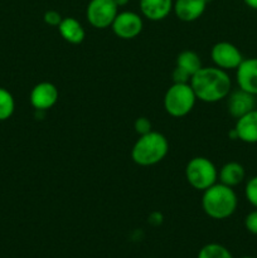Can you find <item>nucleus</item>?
I'll use <instances>...</instances> for the list:
<instances>
[{"mask_svg": "<svg viewBox=\"0 0 257 258\" xmlns=\"http://www.w3.org/2000/svg\"><path fill=\"white\" fill-rule=\"evenodd\" d=\"M190 86L197 100L214 103L228 97L232 90V81L227 71L218 67H202L190 78Z\"/></svg>", "mask_w": 257, "mask_h": 258, "instance_id": "f257e3e1", "label": "nucleus"}, {"mask_svg": "<svg viewBox=\"0 0 257 258\" xmlns=\"http://www.w3.org/2000/svg\"><path fill=\"white\" fill-rule=\"evenodd\" d=\"M238 198L233 188L222 183H216L203 191L202 208L204 213L212 219L223 221L229 218L236 212Z\"/></svg>", "mask_w": 257, "mask_h": 258, "instance_id": "f03ea898", "label": "nucleus"}, {"mask_svg": "<svg viewBox=\"0 0 257 258\" xmlns=\"http://www.w3.org/2000/svg\"><path fill=\"white\" fill-rule=\"evenodd\" d=\"M169 151L168 139L158 131L141 135L131 149V159L140 166L156 165L164 160Z\"/></svg>", "mask_w": 257, "mask_h": 258, "instance_id": "7ed1b4c3", "label": "nucleus"}, {"mask_svg": "<svg viewBox=\"0 0 257 258\" xmlns=\"http://www.w3.org/2000/svg\"><path fill=\"white\" fill-rule=\"evenodd\" d=\"M196 101L190 83H173L164 95V110L173 117H184L191 112Z\"/></svg>", "mask_w": 257, "mask_h": 258, "instance_id": "20e7f679", "label": "nucleus"}, {"mask_svg": "<svg viewBox=\"0 0 257 258\" xmlns=\"http://www.w3.org/2000/svg\"><path fill=\"white\" fill-rule=\"evenodd\" d=\"M185 179L191 188L196 190L204 191L217 183L218 180V169L204 156H196L190 159L185 166Z\"/></svg>", "mask_w": 257, "mask_h": 258, "instance_id": "39448f33", "label": "nucleus"}, {"mask_svg": "<svg viewBox=\"0 0 257 258\" xmlns=\"http://www.w3.org/2000/svg\"><path fill=\"white\" fill-rule=\"evenodd\" d=\"M118 13L113 0H91L86 9V18L93 28L106 29L111 27Z\"/></svg>", "mask_w": 257, "mask_h": 258, "instance_id": "423d86ee", "label": "nucleus"}, {"mask_svg": "<svg viewBox=\"0 0 257 258\" xmlns=\"http://www.w3.org/2000/svg\"><path fill=\"white\" fill-rule=\"evenodd\" d=\"M144 22L143 18L134 12L117 13L115 20L111 24L113 34L121 39H134L143 32Z\"/></svg>", "mask_w": 257, "mask_h": 258, "instance_id": "0eeeda50", "label": "nucleus"}, {"mask_svg": "<svg viewBox=\"0 0 257 258\" xmlns=\"http://www.w3.org/2000/svg\"><path fill=\"white\" fill-rule=\"evenodd\" d=\"M211 58L216 67L224 71L237 70L244 59L241 50L229 42L216 43L211 49Z\"/></svg>", "mask_w": 257, "mask_h": 258, "instance_id": "6e6552de", "label": "nucleus"}, {"mask_svg": "<svg viewBox=\"0 0 257 258\" xmlns=\"http://www.w3.org/2000/svg\"><path fill=\"white\" fill-rule=\"evenodd\" d=\"M59 92L52 82H39L30 91V105L35 111H47L57 103Z\"/></svg>", "mask_w": 257, "mask_h": 258, "instance_id": "1a4fd4ad", "label": "nucleus"}, {"mask_svg": "<svg viewBox=\"0 0 257 258\" xmlns=\"http://www.w3.org/2000/svg\"><path fill=\"white\" fill-rule=\"evenodd\" d=\"M236 81L238 88L257 96V57L242 60L236 70Z\"/></svg>", "mask_w": 257, "mask_h": 258, "instance_id": "9d476101", "label": "nucleus"}, {"mask_svg": "<svg viewBox=\"0 0 257 258\" xmlns=\"http://www.w3.org/2000/svg\"><path fill=\"white\" fill-rule=\"evenodd\" d=\"M227 107H228V112L232 117L239 118L241 116L246 115L249 111L256 108V96L238 88L228 95Z\"/></svg>", "mask_w": 257, "mask_h": 258, "instance_id": "9b49d317", "label": "nucleus"}, {"mask_svg": "<svg viewBox=\"0 0 257 258\" xmlns=\"http://www.w3.org/2000/svg\"><path fill=\"white\" fill-rule=\"evenodd\" d=\"M208 0H175L173 12L179 20L185 23L199 19L206 12Z\"/></svg>", "mask_w": 257, "mask_h": 258, "instance_id": "f8f14e48", "label": "nucleus"}, {"mask_svg": "<svg viewBox=\"0 0 257 258\" xmlns=\"http://www.w3.org/2000/svg\"><path fill=\"white\" fill-rule=\"evenodd\" d=\"M234 131L237 140L246 144H257V108L237 118Z\"/></svg>", "mask_w": 257, "mask_h": 258, "instance_id": "ddd939ff", "label": "nucleus"}, {"mask_svg": "<svg viewBox=\"0 0 257 258\" xmlns=\"http://www.w3.org/2000/svg\"><path fill=\"white\" fill-rule=\"evenodd\" d=\"M173 4V0H140V12L146 19L159 22L170 14Z\"/></svg>", "mask_w": 257, "mask_h": 258, "instance_id": "4468645a", "label": "nucleus"}, {"mask_svg": "<svg viewBox=\"0 0 257 258\" xmlns=\"http://www.w3.org/2000/svg\"><path fill=\"white\" fill-rule=\"evenodd\" d=\"M58 30L60 37L71 44H81L86 38L85 28L76 18L72 17L63 18L60 24L58 25Z\"/></svg>", "mask_w": 257, "mask_h": 258, "instance_id": "2eb2a0df", "label": "nucleus"}, {"mask_svg": "<svg viewBox=\"0 0 257 258\" xmlns=\"http://www.w3.org/2000/svg\"><path fill=\"white\" fill-rule=\"evenodd\" d=\"M244 178H246V170L243 165L237 161L226 163L218 171L219 183L231 186V188L239 185L244 180Z\"/></svg>", "mask_w": 257, "mask_h": 258, "instance_id": "dca6fc26", "label": "nucleus"}, {"mask_svg": "<svg viewBox=\"0 0 257 258\" xmlns=\"http://www.w3.org/2000/svg\"><path fill=\"white\" fill-rule=\"evenodd\" d=\"M175 67H179L180 70L185 71L190 77H193L197 72L202 68L201 57L197 54L194 50H183L176 57Z\"/></svg>", "mask_w": 257, "mask_h": 258, "instance_id": "f3484780", "label": "nucleus"}, {"mask_svg": "<svg viewBox=\"0 0 257 258\" xmlns=\"http://www.w3.org/2000/svg\"><path fill=\"white\" fill-rule=\"evenodd\" d=\"M15 111V101L7 88L0 87V121H5L13 116Z\"/></svg>", "mask_w": 257, "mask_h": 258, "instance_id": "a211bd4d", "label": "nucleus"}, {"mask_svg": "<svg viewBox=\"0 0 257 258\" xmlns=\"http://www.w3.org/2000/svg\"><path fill=\"white\" fill-rule=\"evenodd\" d=\"M197 258H233V256L222 244L208 243L199 249Z\"/></svg>", "mask_w": 257, "mask_h": 258, "instance_id": "6ab92c4d", "label": "nucleus"}, {"mask_svg": "<svg viewBox=\"0 0 257 258\" xmlns=\"http://www.w3.org/2000/svg\"><path fill=\"white\" fill-rule=\"evenodd\" d=\"M244 196H246L247 202L257 209V175L248 179L244 186Z\"/></svg>", "mask_w": 257, "mask_h": 258, "instance_id": "aec40b11", "label": "nucleus"}, {"mask_svg": "<svg viewBox=\"0 0 257 258\" xmlns=\"http://www.w3.org/2000/svg\"><path fill=\"white\" fill-rule=\"evenodd\" d=\"M134 128H135L136 133L139 135H145V134L150 133L151 130V122L148 117H139L135 120V123H134Z\"/></svg>", "mask_w": 257, "mask_h": 258, "instance_id": "412c9836", "label": "nucleus"}, {"mask_svg": "<svg viewBox=\"0 0 257 258\" xmlns=\"http://www.w3.org/2000/svg\"><path fill=\"white\" fill-rule=\"evenodd\" d=\"M244 227L253 236H257V209L249 212L244 218Z\"/></svg>", "mask_w": 257, "mask_h": 258, "instance_id": "4be33fe9", "label": "nucleus"}, {"mask_svg": "<svg viewBox=\"0 0 257 258\" xmlns=\"http://www.w3.org/2000/svg\"><path fill=\"white\" fill-rule=\"evenodd\" d=\"M62 15L57 12V10H47L43 15V20L45 24L50 25V27H58L62 22Z\"/></svg>", "mask_w": 257, "mask_h": 258, "instance_id": "5701e85b", "label": "nucleus"}, {"mask_svg": "<svg viewBox=\"0 0 257 258\" xmlns=\"http://www.w3.org/2000/svg\"><path fill=\"white\" fill-rule=\"evenodd\" d=\"M190 76L185 71L180 70L179 67H175L173 71V82L174 83H189L190 82Z\"/></svg>", "mask_w": 257, "mask_h": 258, "instance_id": "b1692460", "label": "nucleus"}, {"mask_svg": "<svg viewBox=\"0 0 257 258\" xmlns=\"http://www.w3.org/2000/svg\"><path fill=\"white\" fill-rule=\"evenodd\" d=\"M243 3L251 9L257 10V0H243Z\"/></svg>", "mask_w": 257, "mask_h": 258, "instance_id": "393cba45", "label": "nucleus"}, {"mask_svg": "<svg viewBox=\"0 0 257 258\" xmlns=\"http://www.w3.org/2000/svg\"><path fill=\"white\" fill-rule=\"evenodd\" d=\"M113 2L116 3V5H117L118 8H122V7H126L130 0H113Z\"/></svg>", "mask_w": 257, "mask_h": 258, "instance_id": "a878e982", "label": "nucleus"}, {"mask_svg": "<svg viewBox=\"0 0 257 258\" xmlns=\"http://www.w3.org/2000/svg\"><path fill=\"white\" fill-rule=\"evenodd\" d=\"M239 258H254V257H251V256H243V257H239Z\"/></svg>", "mask_w": 257, "mask_h": 258, "instance_id": "bb28decb", "label": "nucleus"}]
</instances>
